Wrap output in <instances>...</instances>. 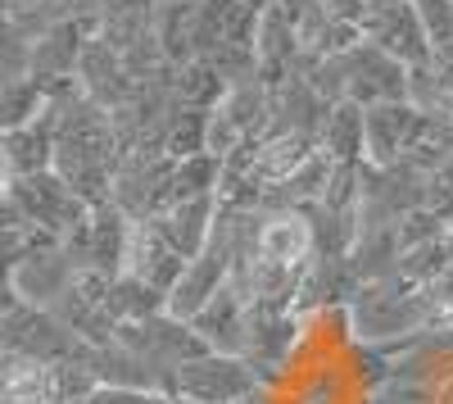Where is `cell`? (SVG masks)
Masks as SVG:
<instances>
[{"mask_svg": "<svg viewBox=\"0 0 453 404\" xmlns=\"http://www.w3.org/2000/svg\"><path fill=\"white\" fill-rule=\"evenodd\" d=\"M331 173H335V159L326 151H313L304 164L295 168L290 182H281V196L286 205H299V209H309V205H322L326 187H331Z\"/></svg>", "mask_w": 453, "mask_h": 404, "instance_id": "cell-19", "label": "cell"}, {"mask_svg": "<svg viewBox=\"0 0 453 404\" xmlns=\"http://www.w3.org/2000/svg\"><path fill=\"white\" fill-rule=\"evenodd\" d=\"M318 151H326L335 164H363L367 159V114L354 100H335L322 119Z\"/></svg>", "mask_w": 453, "mask_h": 404, "instance_id": "cell-14", "label": "cell"}, {"mask_svg": "<svg viewBox=\"0 0 453 404\" xmlns=\"http://www.w3.org/2000/svg\"><path fill=\"white\" fill-rule=\"evenodd\" d=\"M46 114V87L36 78H10L0 82V136L14 132V128H27L32 119Z\"/></svg>", "mask_w": 453, "mask_h": 404, "instance_id": "cell-16", "label": "cell"}, {"mask_svg": "<svg viewBox=\"0 0 453 404\" xmlns=\"http://www.w3.org/2000/svg\"><path fill=\"white\" fill-rule=\"evenodd\" d=\"M87 404H164L155 391H127V386H96Z\"/></svg>", "mask_w": 453, "mask_h": 404, "instance_id": "cell-24", "label": "cell"}, {"mask_svg": "<svg viewBox=\"0 0 453 404\" xmlns=\"http://www.w3.org/2000/svg\"><path fill=\"white\" fill-rule=\"evenodd\" d=\"M150 223H155V228H159V237L181 254L186 264H191L196 254L209 245V237H213V223H218V196L177 200V205H168L159 218H150Z\"/></svg>", "mask_w": 453, "mask_h": 404, "instance_id": "cell-12", "label": "cell"}, {"mask_svg": "<svg viewBox=\"0 0 453 404\" xmlns=\"http://www.w3.org/2000/svg\"><path fill=\"white\" fill-rule=\"evenodd\" d=\"M435 55H453V0H412Z\"/></svg>", "mask_w": 453, "mask_h": 404, "instance_id": "cell-22", "label": "cell"}, {"mask_svg": "<svg viewBox=\"0 0 453 404\" xmlns=\"http://www.w3.org/2000/svg\"><path fill=\"white\" fill-rule=\"evenodd\" d=\"M340 82H345V100L354 105H386V100H408V64L390 59L381 46L358 42L345 55H335Z\"/></svg>", "mask_w": 453, "mask_h": 404, "instance_id": "cell-4", "label": "cell"}, {"mask_svg": "<svg viewBox=\"0 0 453 404\" xmlns=\"http://www.w3.org/2000/svg\"><path fill=\"white\" fill-rule=\"evenodd\" d=\"M258 260L281 264V268H309L318 260V237H313V218L309 209H273L258 223Z\"/></svg>", "mask_w": 453, "mask_h": 404, "instance_id": "cell-8", "label": "cell"}, {"mask_svg": "<svg viewBox=\"0 0 453 404\" xmlns=\"http://www.w3.org/2000/svg\"><path fill=\"white\" fill-rule=\"evenodd\" d=\"M123 273L145 282V286H155L159 296L168 300V291L181 282L186 273V260L159 237L155 223H132V237H127V254H123Z\"/></svg>", "mask_w": 453, "mask_h": 404, "instance_id": "cell-10", "label": "cell"}, {"mask_svg": "<svg viewBox=\"0 0 453 404\" xmlns=\"http://www.w3.org/2000/svg\"><path fill=\"white\" fill-rule=\"evenodd\" d=\"M0 151H5V164L14 177H36L55 168V128L50 119H32L27 128H14L0 136Z\"/></svg>", "mask_w": 453, "mask_h": 404, "instance_id": "cell-15", "label": "cell"}, {"mask_svg": "<svg viewBox=\"0 0 453 404\" xmlns=\"http://www.w3.org/2000/svg\"><path fill=\"white\" fill-rule=\"evenodd\" d=\"M164 404H181V400H173V395H164Z\"/></svg>", "mask_w": 453, "mask_h": 404, "instance_id": "cell-32", "label": "cell"}, {"mask_svg": "<svg viewBox=\"0 0 453 404\" xmlns=\"http://www.w3.org/2000/svg\"><path fill=\"white\" fill-rule=\"evenodd\" d=\"M19 5H32V0H10V10H19Z\"/></svg>", "mask_w": 453, "mask_h": 404, "instance_id": "cell-29", "label": "cell"}, {"mask_svg": "<svg viewBox=\"0 0 453 404\" xmlns=\"http://www.w3.org/2000/svg\"><path fill=\"white\" fill-rule=\"evenodd\" d=\"M358 32H363V42L381 46L390 59H399L408 68H422L435 55L412 0H367V14H363Z\"/></svg>", "mask_w": 453, "mask_h": 404, "instance_id": "cell-3", "label": "cell"}, {"mask_svg": "<svg viewBox=\"0 0 453 404\" xmlns=\"http://www.w3.org/2000/svg\"><path fill=\"white\" fill-rule=\"evenodd\" d=\"M204 132H209V109L177 105V114H173V123H168V136H164V155H168V159L204 155Z\"/></svg>", "mask_w": 453, "mask_h": 404, "instance_id": "cell-21", "label": "cell"}, {"mask_svg": "<svg viewBox=\"0 0 453 404\" xmlns=\"http://www.w3.org/2000/svg\"><path fill=\"white\" fill-rule=\"evenodd\" d=\"M78 273H82V268L68 260L64 245H46V250L23 254V260L10 268V282H14V291H19L23 305L55 309V300L73 286V277H78Z\"/></svg>", "mask_w": 453, "mask_h": 404, "instance_id": "cell-9", "label": "cell"}, {"mask_svg": "<svg viewBox=\"0 0 453 404\" xmlns=\"http://www.w3.org/2000/svg\"><path fill=\"white\" fill-rule=\"evenodd\" d=\"M78 87H82L96 105H104V109H119V105L136 91L132 78H127L123 55L113 50L100 32L87 36V46H82V59H78Z\"/></svg>", "mask_w": 453, "mask_h": 404, "instance_id": "cell-11", "label": "cell"}, {"mask_svg": "<svg viewBox=\"0 0 453 404\" xmlns=\"http://www.w3.org/2000/svg\"><path fill=\"white\" fill-rule=\"evenodd\" d=\"M0 346H5L10 359H36V363H59L82 350V341L50 309H36V305H19L14 314L0 318Z\"/></svg>", "mask_w": 453, "mask_h": 404, "instance_id": "cell-5", "label": "cell"}, {"mask_svg": "<svg viewBox=\"0 0 453 404\" xmlns=\"http://www.w3.org/2000/svg\"><path fill=\"white\" fill-rule=\"evenodd\" d=\"M109 314L119 318V322H141V318H155L164 314V296L155 286H145L127 273H119L109 282Z\"/></svg>", "mask_w": 453, "mask_h": 404, "instance_id": "cell-18", "label": "cell"}, {"mask_svg": "<svg viewBox=\"0 0 453 404\" xmlns=\"http://www.w3.org/2000/svg\"><path fill=\"white\" fill-rule=\"evenodd\" d=\"M345 318L358 346H376L395 354L399 346L426 332V286H412L399 273L381 282H363L354 291V300L345 305Z\"/></svg>", "mask_w": 453, "mask_h": 404, "instance_id": "cell-1", "label": "cell"}, {"mask_svg": "<svg viewBox=\"0 0 453 404\" xmlns=\"http://www.w3.org/2000/svg\"><path fill=\"white\" fill-rule=\"evenodd\" d=\"M222 187V159L213 155H191V159H173V177H168V196L177 200H196V196H218Z\"/></svg>", "mask_w": 453, "mask_h": 404, "instance_id": "cell-17", "label": "cell"}, {"mask_svg": "<svg viewBox=\"0 0 453 404\" xmlns=\"http://www.w3.org/2000/svg\"><path fill=\"white\" fill-rule=\"evenodd\" d=\"M449 264H453V241L449 237H435V241H422V245H408L403 250L399 277L412 282V286H435Z\"/></svg>", "mask_w": 453, "mask_h": 404, "instance_id": "cell-20", "label": "cell"}, {"mask_svg": "<svg viewBox=\"0 0 453 404\" xmlns=\"http://www.w3.org/2000/svg\"><path fill=\"white\" fill-rule=\"evenodd\" d=\"M435 286H440V291H444V296H453V264H449V268H444V277H440V282H435Z\"/></svg>", "mask_w": 453, "mask_h": 404, "instance_id": "cell-27", "label": "cell"}, {"mask_svg": "<svg viewBox=\"0 0 453 404\" xmlns=\"http://www.w3.org/2000/svg\"><path fill=\"white\" fill-rule=\"evenodd\" d=\"M5 363H10V354H5V346H0V373H5Z\"/></svg>", "mask_w": 453, "mask_h": 404, "instance_id": "cell-28", "label": "cell"}, {"mask_svg": "<svg viewBox=\"0 0 453 404\" xmlns=\"http://www.w3.org/2000/svg\"><path fill=\"white\" fill-rule=\"evenodd\" d=\"M245 314H250V305H245V296L226 282L218 296L191 318V327L200 332V341L209 346V350H218V354H241V346H245Z\"/></svg>", "mask_w": 453, "mask_h": 404, "instance_id": "cell-13", "label": "cell"}, {"mask_svg": "<svg viewBox=\"0 0 453 404\" xmlns=\"http://www.w3.org/2000/svg\"><path fill=\"white\" fill-rule=\"evenodd\" d=\"M295 404H335V377H331V373H309V377H299Z\"/></svg>", "mask_w": 453, "mask_h": 404, "instance_id": "cell-23", "label": "cell"}, {"mask_svg": "<svg viewBox=\"0 0 453 404\" xmlns=\"http://www.w3.org/2000/svg\"><path fill=\"white\" fill-rule=\"evenodd\" d=\"M23 300H19V291H14V282L5 277V273H0V318H5V314H14Z\"/></svg>", "mask_w": 453, "mask_h": 404, "instance_id": "cell-26", "label": "cell"}, {"mask_svg": "<svg viewBox=\"0 0 453 404\" xmlns=\"http://www.w3.org/2000/svg\"><path fill=\"white\" fill-rule=\"evenodd\" d=\"M14 200L27 214V223L55 232L59 241L91 218V205L73 191L55 168L50 173H36V177H14Z\"/></svg>", "mask_w": 453, "mask_h": 404, "instance_id": "cell-6", "label": "cell"}, {"mask_svg": "<svg viewBox=\"0 0 453 404\" xmlns=\"http://www.w3.org/2000/svg\"><path fill=\"white\" fill-rule=\"evenodd\" d=\"M258 391H263L258 369H250L241 354H218V350L181 363L168 377V395L181 404H241Z\"/></svg>", "mask_w": 453, "mask_h": 404, "instance_id": "cell-2", "label": "cell"}, {"mask_svg": "<svg viewBox=\"0 0 453 404\" xmlns=\"http://www.w3.org/2000/svg\"><path fill=\"white\" fill-rule=\"evenodd\" d=\"M241 404H263V395H250V400H241Z\"/></svg>", "mask_w": 453, "mask_h": 404, "instance_id": "cell-30", "label": "cell"}, {"mask_svg": "<svg viewBox=\"0 0 453 404\" xmlns=\"http://www.w3.org/2000/svg\"><path fill=\"white\" fill-rule=\"evenodd\" d=\"M318 5L335 19V23H363V14H367V0H318Z\"/></svg>", "mask_w": 453, "mask_h": 404, "instance_id": "cell-25", "label": "cell"}, {"mask_svg": "<svg viewBox=\"0 0 453 404\" xmlns=\"http://www.w3.org/2000/svg\"><path fill=\"white\" fill-rule=\"evenodd\" d=\"M0 14H10V0H0Z\"/></svg>", "mask_w": 453, "mask_h": 404, "instance_id": "cell-31", "label": "cell"}, {"mask_svg": "<svg viewBox=\"0 0 453 404\" xmlns=\"http://www.w3.org/2000/svg\"><path fill=\"white\" fill-rule=\"evenodd\" d=\"M367 168H395L412 151V141L422 132V109L412 100H386V105H367Z\"/></svg>", "mask_w": 453, "mask_h": 404, "instance_id": "cell-7", "label": "cell"}]
</instances>
